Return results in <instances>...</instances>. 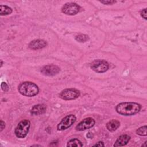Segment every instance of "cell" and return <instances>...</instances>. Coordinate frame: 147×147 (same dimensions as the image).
<instances>
[{
	"mask_svg": "<svg viewBox=\"0 0 147 147\" xmlns=\"http://www.w3.org/2000/svg\"><path fill=\"white\" fill-rule=\"evenodd\" d=\"M141 108V106L135 102H123L116 106V111L123 115H132L138 113Z\"/></svg>",
	"mask_w": 147,
	"mask_h": 147,
	"instance_id": "1",
	"label": "cell"
},
{
	"mask_svg": "<svg viewBox=\"0 0 147 147\" xmlns=\"http://www.w3.org/2000/svg\"><path fill=\"white\" fill-rule=\"evenodd\" d=\"M20 93L26 96H34L36 95L39 91L38 86L31 82H24L18 86Z\"/></svg>",
	"mask_w": 147,
	"mask_h": 147,
	"instance_id": "2",
	"label": "cell"
},
{
	"mask_svg": "<svg viewBox=\"0 0 147 147\" xmlns=\"http://www.w3.org/2000/svg\"><path fill=\"white\" fill-rule=\"evenodd\" d=\"M30 123L29 120L25 119L19 122L15 129L16 136L20 138L25 137L29 131Z\"/></svg>",
	"mask_w": 147,
	"mask_h": 147,
	"instance_id": "3",
	"label": "cell"
},
{
	"mask_svg": "<svg viewBox=\"0 0 147 147\" xmlns=\"http://www.w3.org/2000/svg\"><path fill=\"white\" fill-rule=\"evenodd\" d=\"M80 95L79 90L75 88H67L59 94V97L64 100H74L77 99Z\"/></svg>",
	"mask_w": 147,
	"mask_h": 147,
	"instance_id": "4",
	"label": "cell"
},
{
	"mask_svg": "<svg viewBox=\"0 0 147 147\" xmlns=\"http://www.w3.org/2000/svg\"><path fill=\"white\" fill-rule=\"evenodd\" d=\"M76 117L73 114H69L65 117L58 124L57 129L58 130H64L71 127L76 121Z\"/></svg>",
	"mask_w": 147,
	"mask_h": 147,
	"instance_id": "5",
	"label": "cell"
},
{
	"mask_svg": "<svg viewBox=\"0 0 147 147\" xmlns=\"http://www.w3.org/2000/svg\"><path fill=\"white\" fill-rule=\"evenodd\" d=\"M91 69L98 73H103L109 69V64L103 60H95L91 64Z\"/></svg>",
	"mask_w": 147,
	"mask_h": 147,
	"instance_id": "6",
	"label": "cell"
},
{
	"mask_svg": "<svg viewBox=\"0 0 147 147\" xmlns=\"http://www.w3.org/2000/svg\"><path fill=\"white\" fill-rule=\"evenodd\" d=\"M80 10V6L74 2H68L63 5L61 11L63 13L67 15H75Z\"/></svg>",
	"mask_w": 147,
	"mask_h": 147,
	"instance_id": "7",
	"label": "cell"
},
{
	"mask_svg": "<svg viewBox=\"0 0 147 147\" xmlns=\"http://www.w3.org/2000/svg\"><path fill=\"white\" fill-rule=\"evenodd\" d=\"M95 120L90 117L86 118L78 123L75 127L77 131H83L91 128L95 125Z\"/></svg>",
	"mask_w": 147,
	"mask_h": 147,
	"instance_id": "8",
	"label": "cell"
},
{
	"mask_svg": "<svg viewBox=\"0 0 147 147\" xmlns=\"http://www.w3.org/2000/svg\"><path fill=\"white\" fill-rule=\"evenodd\" d=\"M41 72L43 75L46 76H53L60 72V68L56 65L49 64L43 67Z\"/></svg>",
	"mask_w": 147,
	"mask_h": 147,
	"instance_id": "9",
	"label": "cell"
},
{
	"mask_svg": "<svg viewBox=\"0 0 147 147\" xmlns=\"http://www.w3.org/2000/svg\"><path fill=\"white\" fill-rule=\"evenodd\" d=\"M47 45V43L45 41L43 40L37 39L32 41L29 44V48L31 49L37 50L40 49L45 47Z\"/></svg>",
	"mask_w": 147,
	"mask_h": 147,
	"instance_id": "10",
	"label": "cell"
},
{
	"mask_svg": "<svg viewBox=\"0 0 147 147\" xmlns=\"http://www.w3.org/2000/svg\"><path fill=\"white\" fill-rule=\"evenodd\" d=\"M45 111L46 106L44 104H38L32 108L30 113L33 115H38L44 113Z\"/></svg>",
	"mask_w": 147,
	"mask_h": 147,
	"instance_id": "11",
	"label": "cell"
},
{
	"mask_svg": "<svg viewBox=\"0 0 147 147\" xmlns=\"http://www.w3.org/2000/svg\"><path fill=\"white\" fill-rule=\"evenodd\" d=\"M130 139V137L127 134H123L119 136L115 142L114 146H123L126 145Z\"/></svg>",
	"mask_w": 147,
	"mask_h": 147,
	"instance_id": "12",
	"label": "cell"
},
{
	"mask_svg": "<svg viewBox=\"0 0 147 147\" xmlns=\"http://www.w3.org/2000/svg\"><path fill=\"white\" fill-rule=\"evenodd\" d=\"M120 126V122L116 119H112L106 123V127L110 131H115Z\"/></svg>",
	"mask_w": 147,
	"mask_h": 147,
	"instance_id": "13",
	"label": "cell"
},
{
	"mask_svg": "<svg viewBox=\"0 0 147 147\" xmlns=\"http://www.w3.org/2000/svg\"><path fill=\"white\" fill-rule=\"evenodd\" d=\"M12 13V9L10 7L6 5L0 6V14L1 16H5L10 14Z\"/></svg>",
	"mask_w": 147,
	"mask_h": 147,
	"instance_id": "14",
	"label": "cell"
},
{
	"mask_svg": "<svg viewBox=\"0 0 147 147\" xmlns=\"http://www.w3.org/2000/svg\"><path fill=\"white\" fill-rule=\"evenodd\" d=\"M67 146H76V147H80L83 146V144L80 142V140L76 138L72 139L68 142L67 145Z\"/></svg>",
	"mask_w": 147,
	"mask_h": 147,
	"instance_id": "15",
	"label": "cell"
},
{
	"mask_svg": "<svg viewBox=\"0 0 147 147\" xmlns=\"http://www.w3.org/2000/svg\"><path fill=\"white\" fill-rule=\"evenodd\" d=\"M75 40L79 42H85L89 40V37L84 34H80L75 36Z\"/></svg>",
	"mask_w": 147,
	"mask_h": 147,
	"instance_id": "16",
	"label": "cell"
},
{
	"mask_svg": "<svg viewBox=\"0 0 147 147\" xmlns=\"http://www.w3.org/2000/svg\"><path fill=\"white\" fill-rule=\"evenodd\" d=\"M146 126H144L142 127H141L140 128H138L137 130H136V133L138 135L140 136H145L147 134L146 133Z\"/></svg>",
	"mask_w": 147,
	"mask_h": 147,
	"instance_id": "17",
	"label": "cell"
},
{
	"mask_svg": "<svg viewBox=\"0 0 147 147\" xmlns=\"http://www.w3.org/2000/svg\"><path fill=\"white\" fill-rule=\"evenodd\" d=\"M1 88H2V90L3 91L6 92V91H7L9 90V86H8V85H7V84L6 83L2 82L1 83Z\"/></svg>",
	"mask_w": 147,
	"mask_h": 147,
	"instance_id": "18",
	"label": "cell"
},
{
	"mask_svg": "<svg viewBox=\"0 0 147 147\" xmlns=\"http://www.w3.org/2000/svg\"><path fill=\"white\" fill-rule=\"evenodd\" d=\"M101 3L105 4V5H112L114 3L116 2L115 1H113V0H107V1H100Z\"/></svg>",
	"mask_w": 147,
	"mask_h": 147,
	"instance_id": "19",
	"label": "cell"
},
{
	"mask_svg": "<svg viewBox=\"0 0 147 147\" xmlns=\"http://www.w3.org/2000/svg\"><path fill=\"white\" fill-rule=\"evenodd\" d=\"M141 16L145 19L146 20V9H143L141 11Z\"/></svg>",
	"mask_w": 147,
	"mask_h": 147,
	"instance_id": "20",
	"label": "cell"
},
{
	"mask_svg": "<svg viewBox=\"0 0 147 147\" xmlns=\"http://www.w3.org/2000/svg\"><path fill=\"white\" fill-rule=\"evenodd\" d=\"M5 123L1 120L0 123V128H1L0 131H2L3 130V129H5Z\"/></svg>",
	"mask_w": 147,
	"mask_h": 147,
	"instance_id": "21",
	"label": "cell"
},
{
	"mask_svg": "<svg viewBox=\"0 0 147 147\" xmlns=\"http://www.w3.org/2000/svg\"><path fill=\"white\" fill-rule=\"evenodd\" d=\"M94 146H104V144L102 141H99L98 142H97L95 145H94Z\"/></svg>",
	"mask_w": 147,
	"mask_h": 147,
	"instance_id": "22",
	"label": "cell"
},
{
	"mask_svg": "<svg viewBox=\"0 0 147 147\" xmlns=\"http://www.w3.org/2000/svg\"><path fill=\"white\" fill-rule=\"evenodd\" d=\"M87 137L89 138H92L93 137V134L91 132H88L87 134Z\"/></svg>",
	"mask_w": 147,
	"mask_h": 147,
	"instance_id": "23",
	"label": "cell"
},
{
	"mask_svg": "<svg viewBox=\"0 0 147 147\" xmlns=\"http://www.w3.org/2000/svg\"><path fill=\"white\" fill-rule=\"evenodd\" d=\"M146 142H147L145 141V144H144V145H142V146H146Z\"/></svg>",
	"mask_w": 147,
	"mask_h": 147,
	"instance_id": "24",
	"label": "cell"
},
{
	"mask_svg": "<svg viewBox=\"0 0 147 147\" xmlns=\"http://www.w3.org/2000/svg\"><path fill=\"white\" fill-rule=\"evenodd\" d=\"M2 64H3L2 61V60H1V67L2 66Z\"/></svg>",
	"mask_w": 147,
	"mask_h": 147,
	"instance_id": "25",
	"label": "cell"
}]
</instances>
